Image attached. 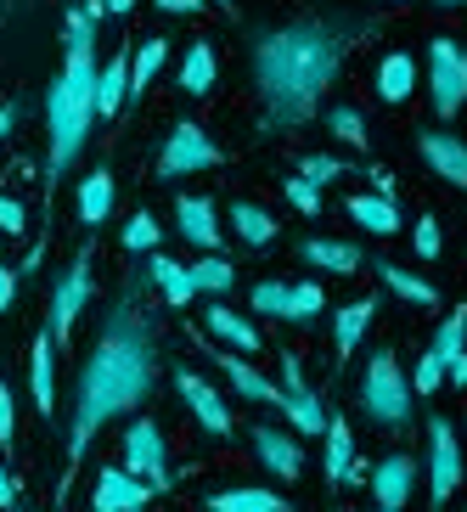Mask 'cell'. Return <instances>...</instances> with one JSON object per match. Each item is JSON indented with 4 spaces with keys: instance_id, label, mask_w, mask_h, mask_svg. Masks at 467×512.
<instances>
[{
    "instance_id": "1",
    "label": "cell",
    "mask_w": 467,
    "mask_h": 512,
    "mask_svg": "<svg viewBox=\"0 0 467 512\" xmlns=\"http://www.w3.org/2000/svg\"><path fill=\"white\" fill-rule=\"evenodd\" d=\"M355 40L361 34H349L344 23H321V17L265 34L254 46V74H259V91H265V124L287 130V124L310 119Z\"/></svg>"
},
{
    "instance_id": "2",
    "label": "cell",
    "mask_w": 467,
    "mask_h": 512,
    "mask_svg": "<svg viewBox=\"0 0 467 512\" xmlns=\"http://www.w3.org/2000/svg\"><path fill=\"white\" fill-rule=\"evenodd\" d=\"M152 389V332L147 321L119 304L102 327V344L85 361V377H79V406H74V439H68V473L85 462V445L96 439L107 417L141 406V394Z\"/></svg>"
},
{
    "instance_id": "3",
    "label": "cell",
    "mask_w": 467,
    "mask_h": 512,
    "mask_svg": "<svg viewBox=\"0 0 467 512\" xmlns=\"http://www.w3.org/2000/svg\"><path fill=\"white\" fill-rule=\"evenodd\" d=\"M96 23L85 12L68 17V68H62L57 91H51V186L68 164H74V152L85 147V130L96 119Z\"/></svg>"
},
{
    "instance_id": "4",
    "label": "cell",
    "mask_w": 467,
    "mask_h": 512,
    "mask_svg": "<svg viewBox=\"0 0 467 512\" xmlns=\"http://www.w3.org/2000/svg\"><path fill=\"white\" fill-rule=\"evenodd\" d=\"M366 411L377 422H389V428H400L411 417V389H406V377H400L394 349H383L372 361V372H366Z\"/></svg>"
},
{
    "instance_id": "5",
    "label": "cell",
    "mask_w": 467,
    "mask_h": 512,
    "mask_svg": "<svg viewBox=\"0 0 467 512\" xmlns=\"http://www.w3.org/2000/svg\"><path fill=\"white\" fill-rule=\"evenodd\" d=\"M220 164V147H214L203 130H197V119H175V130H169L164 141V158H158V175H192V169H214Z\"/></svg>"
},
{
    "instance_id": "6",
    "label": "cell",
    "mask_w": 467,
    "mask_h": 512,
    "mask_svg": "<svg viewBox=\"0 0 467 512\" xmlns=\"http://www.w3.org/2000/svg\"><path fill=\"white\" fill-rule=\"evenodd\" d=\"M428 91H434V107L445 119L462 107L467 62H462V51H456V40H434V46H428Z\"/></svg>"
},
{
    "instance_id": "7",
    "label": "cell",
    "mask_w": 467,
    "mask_h": 512,
    "mask_svg": "<svg viewBox=\"0 0 467 512\" xmlns=\"http://www.w3.org/2000/svg\"><path fill=\"white\" fill-rule=\"evenodd\" d=\"M85 299H91V254H79L74 265H68V276L57 282V299H51V338H74V321L79 310H85Z\"/></svg>"
},
{
    "instance_id": "8",
    "label": "cell",
    "mask_w": 467,
    "mask_h": 512,
    "mask_svg": "<svg viewBox=\"0 0 467 512\" xmlns=\"http://www.w3.org/2000/svg\"><path fill=\"white\" fill-rule=\"evenodd\" d=\"M124 473H141L147 490H169V462H164V439L152 422H136L124 434Z\"/></svg>"
},
{
    "instance_id": "9",
    "label": "cell",
    "mask_w": 467,
    "mask_h": 512,
    "mask_svg": "<svg viewBox=\"0 0 467 512\" xmlns=\"http://www.w3.org/2000/svg\"><path fill=\"white\" fill-rule=\"evenodd\" d=\"M282 406H287V417L299 422V434H321V428H327V411H321V400L304 389L299 355H287V366H282Z\"/></svg>"
},
{
    "instance_id": "10",
    "label": "cell",
    "mask_w": 467,
    "mask_h": 512,
    "mask_svg": "<svg viewBox=\"0 0 467 512\" xmlns=\"http://www.w3.org/2000/svg\"><path fill=\"white\" fill-rule=\"evenodd\" d=\"M152 490L136 479V473H119V467H107L102 479H96V512H141Z\"/></svg>"
},
{
    "instance_id": "11",
    "label": "cell",
    "mask_w": 467,
    "mask_h": 512,
    "mask_svg": "<svg viewBox=\"0 0 467 512\" xmlns=\"http://www.w3.org/2000/svg\"><path fill=\"white\" fill-rule=\"evenodd\" d=\"M175 383H181V394L192 400V411H197V422L209 428V434H220L226 439L231 434V411H226V400L203 383V377H192V372H175Z\"/></svg>"
},
{
    "instance_id": "12",
    "label": "cell",
    "mask_w": 467,
    "mask_h": 512,
    "mask_svg": "<svg viewBox=\"0 0 467 512\" xmlns=\"http://www.w3.org/2000/svg\"><path fill=\"white\" fill-rule=\"evenodd\" d=\"M428 439H434V507H439V501H451L456 479H462V456H456L451 422H434V428H428Z\"/></svg>"
},
{
    "instance_id": "13",
    "label": "cell",
    "mask_w": 467,
    "mask_h": 512,
    "mask_svg": "<svg viewBox=\"0 0 467 512\" xmlns=\"http://www.w3.org/2000/svg\"><path fill=\"white\" fill-rule=\"evenodd\" d=\"M254 451H259V462L271 467V473H282V479H299L304 451H299V439H287L282 428H259V434H254Z\"/></svg>"
},
{
    "instance_id": "14",
    "label": "cell",
    "mask_w": 467,
    "mask_h": 512,
    "mask_svg": "<svg viewBox=\"0 0 467 512\" xmlns=\"http://www.w3.org/2000/svg\"><path fill=\"white\" fill-rule=\"evenodd\" d=\"M175 220H181L186 242H197V248H220V220H214V203L209 197H181L175 203Z\"/></svg>"
},
{
    "instance_id": "15",
    "label": "cell",
    "mask_w": 467,
    "mask_h": 512,
    "mask_svg": "<svg viewBox=\"0 0 467 512\" xmlns=\"http://www.w3.org/2000/svg\"><path fill=\"white\" fill-rule=\"evenodd\" d=\"M422 158L439 169V181H451V186H462L467 181V152H462V141L456 136H422Z\"/></svg>"
},
{
    "instance_id": "16",
    "label": "cell",
    "mask_w": 467,
    "mask_h": 512,
    "mask_svg": "<svg viewBox=\"0 0 467 512\" xmlns=\"http://www.w3.org/2000/svg\"><path fill=\"white\" fill-rule=\"evenodd\" d=\"M214 361H220V372H226L231 383H237V389L248 394V400H259V406H271V400H282V389H276L271 377H259L248 361H237V355H226V349H214Z\"/></svg>"
},
{
    "instance_id": "17",
    "label": "cell",
    "mask_w": 467,
    "mask_h": 512,
    "mask_svg": "<svg viewBox=\"0 0 467 512\" xmlns=\"http://www.w3.org/2000/svg\"><path fill=\"white\" fill-rule=\"evenodd\" d=\"M119 102H130V57H113L107 68H96V113H119Z\"/></svg>"
},
{
    "instance_id": "18",
    "label": "cell",
    "mask_w": 467,
    "mask_h": 512,
    "mask_svg": "<svg viewBox=\"0 0 467 512\" xmlns=\"http://www.w3.org/2000/svg\"><path fill=\"white\" fill-rule=\"evenodd\" d=\"M372 490H377V501H383V512L406 507V496H411V462H406V456H389V462L377 467Z\"/></svg>"
},
{
    "instance_id": "19",
    "label": "cell",
    "mask_w": 467,
    "mask_h": 512,
    "mask_svg": "<svg viewBox=\"0 0 467 512\" xmlns=\"http://www.w3.org/2000/svg\"><path fill=\"white\" fill-rule=\"evenodd\" d=\"M29 377H34V406H40V417H51V406H57V377H51V332H46V338H34Z\"/></svg>"
},
{
    "instance_id": "20",
    "label": "cell",
    "mask_w": 467,
    "mask_h": 512,
    "mask_svg": "<svg viewBox=\"0 0 467 512\" xmlns=\"http://www.w3.org/2000/svg\"><path fill=\"white\" fill-rule=\"evenodd\" d=\"M209 512H287V501L271 496V490L242 484V490H220V496H209Z\"/></svg>"
},
{
    "instance_id": "21",
    "label": "cell",
    "mask_w": 467,
    "mask_h": 512,
    "mask_svg": "<svg viewBox=\"0 0 467 512\" xmlns=\"http://www.w3.org/2000/svg\"><path fill=\"white\" fill-rule=\"evenodd\" d=\"M411 85H417V62L400 57V51L383 57V68H377V96H383V102H406Z\"/></svg>"
},
{
    "instance_id": "22",
    "label": "cell",
    "mask_w": 467,
    "mask_h": 512,
    "mask_svg": "<svg viewBox=\"0 0 467 512\" xmlns=\"http://www.w3.org/2000/svg\"><path fill=\"white\" fill-rule=\"evenodd\" d=\"M349 214H355V226L377 231V237H389L394 226H400V209H394V197H349Z\"/></svg>"
},
{
    "instance_id": "23",
    "label": "cell",
    "mask_w": 467,
    "mask_h": 512,
    "mask_svg": "<svg viewBox=\"0 0 467 512\" xmlns=\"http://www.w3.org/2000/svg\"><path fill=\"white\" fill-rule=\"evenodd\" d=\"M113 214V175L107 169H96L91 181L79 186V220L85 226H96V220H107Z\"/></svg>"
},
{
    "instance_id": "24",
    "label": "cell",
    "mask_w": 467,
    "mask_h": 512,
    "mask_svg": "<svg viewBox=\"0 0 467 512\" xmlns=\"http://www.w3.org/2000/svg\"><path fill=\"white\" fill-rule=\"evenodd\" d=\"M304 259H310V265H321V271H338V276L361 271V254H355L349 242H327V237L304 242Z\"/></svg>"
},
{
    "instance_id": "25",
    "label": "cell",
    "mask_w": 467,
    "mask_h": 512,
    "mask_svg": "<svg viewBox=\"0 0 467 512\" xmlns=\"http://www.w3.org/2000/svg\"><path fill=\"white\" fill-rule=\"evenodd\" d=\"M434 355H439V366H445V377H456V383L467 377V355H462V310H456V316H445Z\"/></svg>"
},
{
    "instance_id": "26",
    "label": "cell",
    "mask_w": 467,
    "mask_h": 512,
    "mask_svg": "<svg viewBox=\"0 0 467 512\" xmlns=\"http://www.w3.org/2000/svg\"><path fill=\"white\" fill-rule=\"evenodd\" d=\"M164 57H169V40H147V46L136 51V62H130V102H136L152 79L164 74Z\"/></svg>"
},
{
    "instance_id": "27",
    "label": "cell",
    "mask_w": 467,
    "mask_h": 512,
    "mask_svg": "<svg viewBox=\"0 0 467 512\" xmlns=\"http://www.w3.org/2000/svg\"><path fill=\"white\" fill-rule=\"evenodd\" d=\"M231 226H237V237H242V242H254V248L276 237V220H271L265 209H259V203H237V209H231Z\"/></svg>"
},
{
    "instance_id": "28",
    "label": "cell",
    "mask_w": 467,
    "mask_h": 512,
    "mask_svg": "<svg viewBox=\"0 0 467 512\" xmlns=\"http://www.w3.org/2000/svg\"><path fill=\"white\" fill-rule=\"evenodd\" d=\"M152 282L164 287V299H169V304H192V293H197L192 276H186L181 265H175V259H164V254L152 259Z\"/></svg>"
},
{
    "instance_id": "29",
    "label": "cell",
    "mask_w": 467,
    "mask_h": 512,
    "mask_svg": "<svg viewBox=\"0 0 467 512\" xmlns=\"http://www.w3.org/2000/svg\"><path fill=\"white\" fill-rule=\"evenodd\" d=\"M181 85L192 96H209V85H214V51L197 40L192 51H186V68H181Z\"/></svg>"
},
{
    "instance_id": "30",
    "label": "cell",
    "mask_w": 467,
    "mask_h": 512,
    "mask_svg": "<svg viewBox=\"0 0 467 512\" xmlns=\"http://www.w3.org/2000/svg\"><path fill=\"white\" fill-rule=\"evenodd\" d=\"M209 327L226 338V344H237V349H259V332H254V321H242V316H231L226 304H214L209 310Z\"/></svg>"
},
{
    "instance_id": "31",
    "label": "cell",
    "mask_w": 467,
    "mask_h": 512,
    "mask_svg": "<svg viewBox=\"0 0 467 512\" xmlns=\"http://www.w3.org/2000/svg\"><path fill=\"white\" fill-rule=\"evenodd\" d=\"M321 434H327V479H344L349 456H355V439H349L344 417H338V422H327V428H321Z\"/></svg>"
},
{
    "instance_id": "32",
    "label": "cell",
    "mask_w": 467,
    "mask_h": 512,
    "mask_svg": "<svg viewBox=\"0 0 467 512\" xmlns=\"http://www.w3.org/2000/svg\"><path fill=\"white\" fill-rule=\"evenodd\" d=\"M377 276H383V287H389V293H400V299H411V304H434V287L417 282L411 271H394L389 259H383V271H377Z\"/></svg>"
},
{
    "instance_id": "33",
    "label": "cell",
    "mask_w": 467,
    "mask_h": 512,
    "mask_svg": "<svg viewBox=\"0 0 467 512\" xmlns=\"http://www.w3.org/2000/svg\"><path fill=\"white\" fill-rule=\"evenodd\" d=\"M372 304L377 299H355V304H344V316H338V349H355V338L366 332V321H372Z\"/></svg>"
},
{
    "instance_id": "34",
    "label": "cell",
    "mask_w": 467,
    "mask_h": 512,
    "mask_svg": "<svg viewBox=\"0 0 467 512\" xmlns=\"http://www.w3.org/2000/svg\"><path fill=\"white\" fill-rule=\"evenodd\" d=\"M321 304H327V299H321V287L316 282H299V287H287V310H282V316L287 321H316Z\"/></svg>"
},
{
    "instance_id": "35",
    "label": "cell",
    "mask_w": 467,
    "mask_h": 512,
    "mask_svg": "<svg viewBox=\"0 0 467 512\" xmlns=\"http://www.w3.org/2000/svg\"><path fill=\"white\" fill-rule=\"evenodd\" d=\"M186 276H192V287H203V293H226V287H231V265H226L220 254L197 259V265H192Z\"/></svg>"
},
{
    "instance_id": "36",
    "label": "cell",
    "mask_w": 467,
    "mask_h": 512,
    "mask_svg": "<svg viewBox=\"0 0 467 512\" xmlns=\"http://www.w3.org/2000/svg\"><path fill=\"white\" fill-rule=\"evenodd\" d=\"M332 136H344L349 147H366V119L355 113V107H332Z\"/></svg>"
},
{
    "instance_id": "37",
    "label": "cell",
    "mask_w": 467,
    "mask_h": 512,
    "mask_svg": "<svg viewBox=\"0 0 467 512\" xmlns=\"http://www.w3.org/2000/svg\"><path fill=\"white\" fill-rule=\"evenodd\" d=\"M124 248H136V254L158 248V220H152V214H136V220L124 226Z\"/></svg>"
},
{
    "instance_id": "38",
    "label": "cell",
    "mask_w": 467,
    "mask_h": 512,
    "mask_svg": "<svg viewBox=\"0 0 467 512\" xmlns=\"http://www.w3.org/2000/svg\"><path fill=\"white\" fill-rule=\"evenodd\" d=\"M287 203H293L299 214H321V186H310L304 175H293V181H287Z\"/></svg>"
},
{
    "instance_id": "39",
    "label": "cell",
    "mask_w": 467,
    "mask_h": 512,
    "mask_svg": "<svg viewBox=\"0 0 467 512\" xmlns=\"http://www.w3.org/2000/svg\"><path fill=\"white\" fill-rule=\"evenodd\" d=\"M254 310H259V316H282V310H287V287L282 282H259L254 287Z\"/></svg>"
},
{
    "instance_id": "40",
    "label": "cell",
    "mask_w": 467,
    "mask_h": 512,
    "mask_svg": "<svg viewBox=\"0 0 467 512\" xmlns=\"http://www.w3.org/2000/svg\"><path fill=\"white\" fill-rule=\"evenodd\" d=\"M299 175H304L310 186H321V181H338V175H344V164H338V158H321V152H316V158H304V164H299Z\"/></svg>"
},
{
    "instance_id": "41",
    "label": "cell",
    "mask_w": 467,
    "mask_h": 512,
    "mask_svg": "<svg viewBox=\"0 0 467 512\" xmlns=\"http://www.w3.org/2000/svg\"><path fill=\"white\" fill-rule=\"evenodd\" d=\"M439 383H445V366H439V355L428 349V355H422V366H417V394H434Z\"/></svg>"
},
{
    "instance_id": "42",
    "label": "cell",
    "mask_w": 467,
    "mask_h": 512,
    "mask_svg": "<svg viewBox=\"0 0 467 512\" xmlns=\"http://www.w3.org/2000/svg\"><path fill=\"white\" fill-rule=\"evenodd\" d=\"M417 254H422V259H434V254H439V226H434V214H428V220L417 226Z\"/></svg>"
},
{
    "instance_id": "43",
    "label": "cell",
    "mask_w": 467,
    "mask_h": 512,
    "mask_svg": "<svg viewBox=\"0 0 467 512\" xmlns=\"http://www.w3.org/2000/svg\"><path fill=\"white\" fill-rule=\"evenodd\" d=\"M29 220H23V209H17L12 197H0V231H23Z\"/></svg>"
},
{
    "instance_id": "44",
    "label": "cell",
    "mask_w": 467,
    "mask_h": 512,
    "mask_svg": "<svg viewBox=\"0 0 467 512\" xmlns=\"http://www.w3.org/2000/svg\"><path fill=\"white\" fill-rule=\"evenodd\" d=\"M0 445H12V394L0 383Z\"/></svg>"
},
{
    "instance_id": "45",
    "label": "cell",
    "mask_w": 467,
    "mask_h": 512,
    "mask_svg": "<svg viewBox=\"0 0 467 512\" xmlns=\"http://www.w3.org/2000/svg\"><path fill=\"white\" fill-rule=\"evenodd\" d=\"M12 501H17V484H12V473L0 467V507H12Z\"/></svg>"
},
{
    "instance_id": "46",
    "label": "cell",
    "mask_w": 467,
    "mask_h": 512,
    "mask_svg": "<svg viewBox=\"0 0 467 512\" xmlns=\"http://www.w3.org/2000/svg\"><path fill=\"white\" fill-rule=\"evenodd\" d=\"M12 287H17V276H12V271H0V310L12 304Z\"/></svg>"
},
{
    "instance_id": "47",
    "label": "cell",
    "mask_w": 467,
    "mask_h": 512,
    "mask_svg": "<svg viewBox=\"0 0 467 512\" xmlns=\"http://www.w3.org/2000/svg\"><path fill=\"white\" fill-rule=\"evenodd\" d=\"M372 181H377V197H394V181H389V169H372Z\"/></svg>"
},
{
    "instance_id": "48",
    "label": "cell",
    "mask_w": 467,
    "mask_h": 512,
    "mask_svg": "<svg viewBox=\"0 0 467 512\" xmlns=\"http://www.w3.org/2000/svg\"><path fill=\"white\" fill-rule=\"evenodd\" d=\"M158 6H164V12H197L203 0H158Z\"/></svg>"
},
{
    "instance_id": "49",
    "label": "cell",
    "mask_w": 467,
    "mask_h": 512,
    "mask_svg": "<svg viewBox=\"0 0 467 512\" xmlns=\"http://www.w3.org/2000/svg\"><path fill=\"white\" fill-rule=\"evenodd\" d=\"M12 124H17V113H12V107H0V141L12 136Z\"/></svg>"
},
{
    "instance_id": "50",
    "label": "cell",
    "mask_w": 467,
    "mask_h": 512,
    "mask_svg": "<svg viewBox=\"0 0 467 512\" xmlns=\"http://www.w3.org/2000/svg\"><path fill=\"white\" fill-rule=\"evenodd\" d=\"M102 6H107V12H119V17L130 12V0H102Z\"/></svg>"
},
{
    "instance_id": "51",
    "label": "cell",
    "mask_w": 467,
    "mask_h": 512,
    "mask_svg": "<svg viewBox=\"0 0 467 512\" xmlns=\"http://www.w3.org/2000/svg\"><path fill=\"white\" fill-rule=\"evenodd\" d=\"M439 6H462V0H439Z\"/></svg>"
},
{
    "instance_id": "52",
    "label": "cell",
    "mask_w": 467,
    "mask_h": 512,
    "mask_svg": "<svg viewBox=\"0 0 467 512\" xmlns=\"http://www.w3.org/2000/svg\"><path fill=\"white\" fill-rule=\"evenodd\" d=\"M214 6H226V0H214Z\"/></svg>"
}]
</instances>
